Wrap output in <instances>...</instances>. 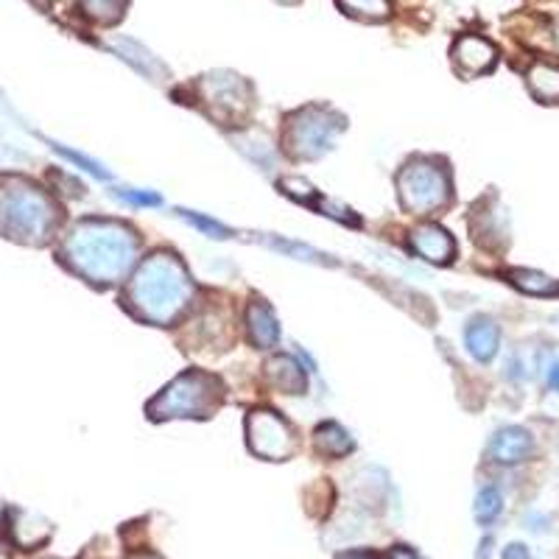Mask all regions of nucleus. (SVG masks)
<instances>
[{
	"label": "nucleus",
	"mask_w": 559,
	"mask_h": 559,
	"mask_svg": "<svg viewBox=\"0 0 559 559\" xmlns=\"http://www.w3.org/2000/svg\"><path fill=\"white\" fill-rule=\"evenodd\" d=\"M138 252L140 238L134 229L115 218H82L59 247L64 266L96 288L118 286L127 280L138 263Z\"/></svg>",
	"instance_id": "1"
},
{
	"label": "nucleus",
	"mask_w": 559,
	"mask_h": 559,
	"mask_svg": "<svg viewBox=\"0 0 559 559\" xmlns=\"http://www.w3.org/2000/svg\"><path fill=\"white\" fill-rule=\"evenodd\" d=\"M191 302L193 280L171 249H157L143 258L123 294V308L140 322L157 328L177 322Z\"/></svg>",
	"instance_id": "2"
},
{
	"label": "nucleus",
	"mask_w": 559,
	"mask_h": 559,
	"mask_svg": "<svg viewBox=\"0 0 559 559\" xmlns=\"http://www.w3.org/2000/svg\"><path fill=\"white\" fill-rule=\"evenodd\" d=\"M62 207L26 177H0V236L43 247L57 236Z\"/></svg>",
	"instance_id": "3"
},
{
	"label": "nucleus",
	"mask_w": 559,
	"mask_h": 559,
	"mask_svg": "<svg viewBox=\"0 0 559 559\" xmlns=\"http://www.w3.org/2000/svg\"><path fill=\"white\" fill-rule=\"evenodd\" d=\"M224 383L213 372L188 369L174 378L163 392L146 406L152 419H207L222 408Z\"/></svg>",
	"instance_id": "4"
},
{
	"label": "nucleus",
	"mask_w": 559,
	"mask_h": 559,
	"mask_svg": "<svg viewBox=\"0 0 559 559\" xmlns=\"http://www.w3.org/2000/svg\"><path fill=\"white\" fill-rule=\"evenodd\" d=\"M397 199L412 216H433L453 199L451 168L439 157H412L397 171Z\"/></svg>",
	"instance_id": "5"
},
{
	"label": "nucleus",
	"mask_w": 559,
	"mask_h": 559,
	"mask_svg": "<svg viewBox=\"0 0 559 559\" xmlns=\"http://www.w3.org/2000/svg\"><path fill=\"white\" fill-rule=\"evenodd\" d=\"M347 129L344 115L336 109L311 104L297 112L286 115L283 123V148L292 159H319L324 152H331L338 134Z\"/></svg>",
	"instance_id": "6"
},
{
	"label": "nucleus",
	"mask_w": 559,
	"mask_h": 559,
	"mask_svg": "<svg viewBox=\"0 0 559 559\" xmlns=\"http://www.w3.org/2000/svg\"><path fill=\"white\" fill-rule=\"evenodd\" d=\"M199 96H202V107L213 121L233 127V123L243 121L252 107V87L247 79L218 70V73H207L199 82Z\"/></svg>",
	"instance_id": "7"
},
{
	"label": "nucleus",
	"mask_w": 559,
	"mask_h": 559,
	"mask_svg": "<svg viewBox=\"0 0 559 559\" xmlns=\"http://www.w3.org/2000/svg\"><path fill=\"white\" fill-rule=\"evenodd\" d=\"M247 445L258 459L286 462L297 453V433L272 408H254L247 417Z\"/></svg>",
	"instance_id": "8"
},
{
	"label": "nucleus",
	"mask_w": 559,
	"mask_h": 559,
	"mask_svg": "<svg viewBox=\"0 0 559 559\" xmlns=\"http://www.w3.org/2000/svg\"><path fill=\"white\" fill-rule=\"evenodd\" d=\"M451 59L459 76L476 79L496 68L498 48L489 39L478 37V34H464V37L453 43Z\"/></svg>",
	"instance_id": "9"
},
{
	"label": "nucleus",
	"mask_w": 559,
	"mask_h": 559,
	"mask_svg": "<svg viewBox=\"0 0 559 559\" xmlns=\"http://www.w3.org/2000/svg\"><path fill=\"white\" fill-rule=\"evenodd\" d=\"M412 249L423 261L439 263V266H448L456 258V241L439 224H419L412 233Z\"/></svg>",
	"instance_id": "10"
},
{
	"label": "nucleus",
	"mask_w": 559,
	"mask_h": 559,
	"mask_svg": "<svg viewBox=\"0 0 559 559\" xmlns=\"http://www.w3.org/2000/svg\"><path fill=\"white\" fill-rule=\"evenodd\" d=\"M9 537L20 551H37L39 546L51 540V523L26 509H12L9 512Z\"/></svg>",
	"instance_id": "11"
},
{
	"label": "nucleus",
	"mask_w": 559,
	"mask_h": 559,
	"mask_svg": "<svg viewBox=\"0 0 559 559\" xmlns=\"http://www.w3.org/2000/svg\"><path fill=\"white\" fill-rule=\"evenodd\" d=\"M532 448V433H528L526 428L509 426L501 428V431L492 437V442H489V456L498 464H521L523 459H528Z\"/></svg>",
	"instance_id": "12"
},
{
	"label": "nucleus",
	"mask_w": 559,
	"mask_h": 559,
	"mask_svg": "<svg viewBox=\"0 0 559 559\" xmlns=\"http://www.w3.org/2000/svg\"><path fill=\"white\" fill-rule=\"evenodd\" d=\"M247 336L252 347L272 349L280 342V324L266 299H252L247 308Z\"/></svg>",
	"instance_id": "13"
},
{
	"label": "nucleus",
	"mask_w": 559,
	"mask_h": 559,
	"mask_svg": "<svg viewBox=\"0 0 559 559\" xmlns=\"http://www.w3.org/2000/svg\"><path fill=\"white\" fill-rule=\"evenodd\" d=\"M464 344H467L476 361L487 364L496 358L498 347H501V331H498V324L489 317H476L464 328Z\"/></svg>",
	"instance_id": "14"
},
{
	"label": "nucleus",
	"mask_w": 559,
	"mask_h": 559,
	"mask_svg": "<svg viewBox=\"0 0 559 559\" xmlns=\"http://www.w3.org/2000/svg\"><path fill=\"white\" fill-rule=\"evenodd\" d=\"M266 381L269 386L283 394H306L308 378L306 369L299 367L294 356H272L266 361Z\"/></svg>",
	"instance_id": "15"
},
{
	"label": "nucleus",
	"mask_w": 559,
	"mask_h": 559,
	"mask_svg": "<svg viewBox=\"0 0 559 559\" xmlns=\"http://www.w3.org/2000/svg\"><path fill=\"white\" fill-rule=\"evenodd\" d=\"M526 87L540 104H559V68L551 62H534L526 73Z\"/></svg>",
	"instance_id": "16"
},
{
	"label": "nucleus",
	"mask_w": 559,
	"mask_h": 559,
	"mask_svg": "<svg viewBox=\"0 0 559 559\" xmlns=\"http://www.w3.org/2000/svg\"><path fill=\"white\" fill-rule=\"evenodd\" d=\"M112 48L118 53H121L123 59H127L129 64H134V68L143 73V76L154 79V82H163V79H168V70L166 64L159 62V59H154L152 53L143 48V45H138L134 39H115Z\"/></svg>",
	"instance_id": "17"
},
{
	"label": "nucleus",
	"mask_w": 559,
	"mask_h": 559,
	"mask_svg": "<svg viewBox=\"0 0 559 559\" xmlns=\"http://www.w3.org/2000/svg\"><path fill=\"white\" fill-rule=\"evenodd\" d=\"M313 445H317V453H322V456L344 459L347 453H353L356 442H353V437L338 423H322L313 431Z\"/></svg>",
	"instance_id": "18"
},
{
	"label": "nucleus",
	"mask_w": 559,
	"mask_h": 559,
	"mask_svg": "<svg viewBox=\"0 0 559 559\" xmlns=\"http://www.w3.org/2000/svg\"><path fill=\"white\" fill-rule=\"evenodd\" d=\"M507 277L512 286L521 288L528 297H559V280L548 277L543 272H534V269H512Z\"/></svg>",
	"instance_id": "19"
},
{
	"label": "nucleus",
	"mask_w": 559,
	"mask_h": 559,
	"mask_svg": "<svg viewBox=\"0 0 559 559\" xmlns=\"http://www.w3.org/2000/svg\"><path fill=\"white\" fill-rule=\"evenodd\" d=\"M338 9L349 17L367 20V23H381L392 14V3L389 0H336Z\"/></svg>",
	"instance_id": "20"
},
{
	"label": "nucleus",
	"mask_w": 559,
	"mask_h": 559,
	"mask_svg": "<svg viewBox=\"0 0 559 559\" xmlns=\"http://www.w3.org/2000/svg\"><path fill=\"white\" fill-rule=\"evenodd\" d=\"M82 3V12L87 14L93 23L98 26H112L127 12L129 0H79Z\"/></svg>",
	"instance_id": "21"
},
{
	"label": "nucleus",
	"mask_w": 559,
	"mask_h": 559,
	"mask_svg": "<svg viewBox=\"0 0 559 559\" xmlns=\"http://www.w3.org/2000/svg\"><path fill=\"white\" fill-rule=\"evenodd\" d=\"M503 509V498L496 487H484L476 498V521L478 523H492Z\"/></svg>",
	"instance_id": "22"
},
{
	"label": "nucleus",
	"mask_w": 559,
	"mask_h": 559,
	"mask_svg": "<svg viewBox=\"0 0 559 559\" xmlns=\"http://www.w3.org/2000/svg\"><path fill=\"white\" fill-rule=\"evenodd\" d=\"M280 191L286 193V197L297 199V202L302 204H311L319 199V193L313 191V185L306 182V179H299V177H286V179H280Z\"/></svg>",
	"instance_id": "23"
},
{
	"label": "nucleus",
	"mask_w": 559,
	"mask_h": 559,
	"mask_svg": "<svg viewBox=\"0 0 559 559\" xmlns=\"http://www.w3.org/2000/svg\"><path fill=\"white\" fill-rule=\"evenodd\" d=\"M313 207H317L322 216H331V218H336V222H342V224H353V227H361V218H358L353 210L342 207V204L331 202V199L319 197L317 202H313Z\"/></svg>",
	"instance_id": "24"
},
{
	"label": "nucleus",
	"mask_w": 559,
	"mask_h": 559,
	"mask_svg": "<svg viewBox=\"0 0 559 559\" xmlns=\"http://www.w3.org/2000/svg\"><path fill=\"white\" fill-rule=\"evenodd\" d=\"M179 216L185 218V222H191L193 227H199L204 233V236L210 238H229V229L222 227L218 222H210V218L199 216V213H188V210H179Z\"/></svg>",
	"instance_id": "25"
},
{
	"label": "nucleus",
	"mask_w": 559,
	"mask_h": 559,
	"mask_svg": "<svg viewBox=\"0 0 559 559\" xmlns=\"http://www.w3.org/2000/svg\"><path fill=\"white\" fill-rule=\"evenodd\" d=\"M118 197H121L123 202L143 204V207H157L159 204L157 193H148V191H118Z\"/></svg>",
	"instance_id": "26"
},
{
	"label": "nucleus",
	"mask_w": 559,
	"mask_h": 559,
	"mask_svg": "<svg viewBox=\"0 0 559 559\" xmlns=\"http://www.w3.org/2000/svg\"><path fill=\"white\" fill-rule=\"evenodd\" d=\"M503 559H532V554H528V548L523 546V543H512V546L503 551Z\"/></svg>",
	"instance_id": "27"
},
{
	"label": "nucleus",
	"mask_w": 559,
	"mask_h": 559,
	"mask_svg": "<svg viewBox=\"0 0 559 559\" xmlns=\"http://www.w3.org/2000/svg\"><path fill=\"white\" fill-rule=\"evenodd\" d=\"M389 559H419V557L414 551H408L406 546H397V548H392V551H389Z\"/></svg>",
	"instance_id": "28"
},
{
	"label": "nucleus",
	"mask_w": 559,
	"mask_h": 559,
	"mask_svg": "<svg viewBox=\"0 0 559 559\" xmlns=\"http://www.w3.org/2000/svg\"><path fill=\"white\" fill-rule=\"evenodd\" d=\"M548 386L559 389V364H554V367H551V376H548Z\"/></svg>",
	"instance_id": "29"
},
{
	"label": "nucleus",
	"mask_w": 559,
	"mask_h": 559,
	"mask_svg": "<svg viewBox=\"0 0 559 559\" xmlns=\"http://www.w3.org/2000/svg\"><path fill=\"white\" fill-rule=\"evenodd\" d=\"M338 559H376V557H369V554H344V557Z\"/></svg>",
	"instance_id": "30"
},
{
	"label": "nucleus",
	"mask_w": 559,
	"mask_h": 559,
	"mask_svg": "<svg viewBox=\"0 0 559 559\" xmlns=\"http://www.w3.org/2000/svg\"><path fill=\"white\" fill-rule=\"evenodd\" d=\"M132 559H159V557H157V554H134Z\"/></svg>",
	"instance_id": "31"
},
{
	"label": "nucleus",
	"mask_w": 559,
	"mask_h": 559,
	"mask_svg": "<svg viewBox=\"0 0 559 559\" xmlns=\"http://www.w3.org/2000/svg\"><path fill=\"white\" fill-rule=\"evenodd\" d=\"M0 559H9V551L3 548V543H0Z\"/></svg>",
	"instance_id": "32"
},
{
	"label": "nucleus",
	"mask_w": 559,
	"mask_h": 559,
	"mask_svg": "<svg viewBox=\"0 0 559 559\" xmlns=\"http://www.w3.org/2000/svg\"><path fill=\"white\" fill-rule=\"evenodd\" d=\"M283 3H297V0H283Z\"/></svg>",
	"instance_id": "33"
},
{
	"label": "nucleus",
	"mask_w": 559,
	"mask_h": 559,
	"mask_svg": "<svg viewBox=\"0 0 559 559\" xmlns=\"http://www.w3.org/2000/svg\"><path fill=\"white\" fill-rule=\"evenodd\" d=\"M0 518H3V507H0Z\"/></svg>",
	"instance_id": "34"
},
{
	"label": "nucleus",
	"mask_w": 559,
	"mask_h": 559,
	"mask_svg": "<svg viewBox=\"0 0 559 559\" xmlns=\"http://www.w3.org/2000/svg\"><path fill=\"white\" fill-rule=\"evenodd\" d=\"M557 43H559V32H557Z\"/></svg>",
	"instance_id": "35"
}]
</instances>
